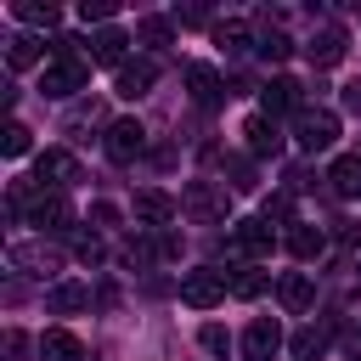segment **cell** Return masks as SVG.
<instances>
[{"mask_svg": "<svg viewBox=\"0 0 361 361\" xmlns=\"http://www.w3.org/2000/svg\"><path fill=\"white\" fill-rule=\"evenodd\" d=\"M56 45V56L39 68V96H51V102H68V96H79L85 85H90V56H79V39H51Z\"/></svg>", "mask_w": 361, "mask_h": 361, "instance_id": "obj_1", "label": "cell"}, {"mask_svg": "<svg viewBox=\"0 0 361 361\" xmlns=\"http://www.w3.org/2000/svg\"><path fill=\"white\" fill-rule=\"evenodd\" d=\"M226 293H231V276H226V271H214V265H197V271H186V276H180V299H186L192 310H214Z\"/></svg>", "mask_w": 361, "mask_h": 361, "instance_id": "obj_2", "label": "cell"}, {"mask_svg": "<svg viewBox=\"0 0 361 361\" xmlns=\"http://www.w3.org/2000/svg\"><path fill=\"white\" fill-rule=\"evenodd\" d=\"M293 135H299L305 152H327V147L338 141V118H333L327 107H305V113L293 118Z\"/></svg>", "mask_w": 361, "mask_h": 361, "instance_id": "obj_3", "label": "cell"}, {"mask_svg": "<svg viewBox=\"0 0 361 361\" xmlns=\"http://www.w3.org/2000/svg\"><path fill=\"white\" fill-rule=\"evenodd\" d=\"M180 209L192 214V220H226V209H231V197H226V180L214 186V180H192L186 186V197H180Z\"/></svg>", "mask_w": 361, "mask_h": 361, "instance_id": "obj_4", "label": "cell"}, {"mask_svg": "<svg viewBox=\"0 0 361 361\" xmlns=\"http://www.w3.org/2000/svg\"><path fill=\"white\" fill-rule=\"evenodd\" d=\"M102 147H107V158H113V164H130V158H141V147H147V130H141V118H113V124H107V135H102Z\"/></svg>", "mask_w": 361, "mask_h": 361, "instance_id": "obj_5", "label": "cell"}, {"mask_svg": "<svg viewBox=\"0 0 361 361\" xmlns=\"http://www.w3.org/2000/svg\"><path fill=\"white\" fill-rule=\"evenodd\" d=\"M34 180H39V192L51 186V192H62V186H73L79 180V158L73 152H62V147H51V152H39L34 158Z\"/></svg>", "mask_w": 361, "mask_h": 361, "instance_id": "obj_6", "label": "cell"}, {"mask_svg": "<svg viewBox=\"0 0 361 361\" xmlns=\"http://www.w3.org/2000/svg\"><path fill=\"white\" fill-rule=\"evenodd\" d=\"M344 51H350V34H344L338 23H322V28L305 39V56H310L316 68H333V62H344Z\"/></svg>", "mask_w": 361, "mask_h": 361, "instance_id": "obj_7", "label": "cell"}, {"mask_svg": "<svg viewBox=\"0 0 361 361\" xmlns=\"http://www.w3.org/2000/svg\"><path fill=\"white\" fill-rule=\"evenodd\" d=\"M186 85H192V102H197V107H220L226 96H237L209 62H192V68H186Z\"/></svg>", "mask_w": 361, "mask_h": 361, "instance_id": "obj_8", "label": "cell"}, {"mask_svg": "<svg viewBox=\"0 0 361 361\" xmlns=\"http://www.w3.org/2000/svg\"><path fill=\"white\" fill-rule=\"evenodd\" d=\"M259 113H271V118H276V113H293V118H299V113H305V96H299V79H288V73H276V79H271V85L259 90Z\"/></svg>", "mask_w": 361, "mask_h": 361, "instance_id": "obj_9", "label": "cell"}, {"mask_svg": "<svg viewBox=\"0 0 361 361\" xmlns=\"http://www.w3.org/2000/svg\"><path fill=\"white\" fill-rule=\"evenodd\" d=\"M28 220H34L39 231H68V226H73V209H68L62 192H39V197L28 203Z\"/></svg>", "mask_w": 361, "mask_h": 361, "instance_id": "obj_10", "label": "cell"}, {"mask_svg": "<svg viewBox=\"0 0 361 361\" xmlns=\"http://www.w3.org/2000/svg\"><path fill=\"white\" fill-rule=\"evenodd\" d=\"M276 350H282V327H276L271 316H254L248 333H243V355H248V361H271Z\"/></svg>", "mask_w": 361, "mask_h": 361, "instance_id": "obj_11", "label": "cell"}, {"mask_svg": "<svg viewBox=\"0 0 361 361\" xmlns=\"http://www.w3.org/2000/svg\"><path fill=\"white\" fill-rule=\"evenodd\" d=\"M231 248H237V254H248V259L271 254V248H276V237H271V220H237V226H231Z\"/></svg>", "mask_w": 361, "mask_h": 361, "instance_id": "obj_12", "label": "cell"}, {"mask_svg": "<svg viewBox=\"0 0 361 361\" xmlns=\"http://www.w3.org/2000/svg\"><path fill=\"white\" fill-rule=\"evenodd\" d=\"M6 265H11V271H28V276H45V271L62 265V254L45 248V243H17V248L6 254Z\"/></svg>", "mask_w": 361, "mask_h": 361, "instance_id": "obj_13", "label": "cell"}, {"mask_svg": "<svg viewBox=\"0 0 361 361\" xmlns=\"http://www.w3.org/2000/svg\"><path fill=\"white\" fill-rule=\"evenodd\" d=\"M327 186L333 197H361V152H344L327 164Z\"/></svg>", "mask_w": 361, "mask_h": 361, "instance_id": "obj_14", "label": "cell"}, {"mask_svg": "<svg viewBox=\"0 0 361 361\" xmlns=\"http://www.w3.org/2000/svg\"><path fill=\"white\" fill-rule=\"evenodd\" d=\"M113 85H118V96H130V102H135V96H147V90L158 85V62H147V56H141V62H124Z\"/></svg>", "mask_w": 361, "mask_h": 361, "instance_id": "obj_15", "label": "cell"}, {"mask_svg": "<svg viewBox=\"0 0 361 361\" xmlns=\"http://www.w3.org/2000/svg\"><path fill=\"white\" fill-rule=\"evenodd\" d=\"M243 135H248V152H259V158H265V152H271V158L282 152V130H276L271 113H254V118L243 124Z\"/></svg>", "mask_w": 361, "mask_h": 361, "instance_id": "obj_16", "label": "cell"}, {"mask_svg": "<svg viewBox=\"0 0 361 361\" xmlns=\"http://www.w3.org/2000/svg\"><path fill=\"white\" fill-rule=\"evenodd\" d=\"M39 361H85V344L68 327H51V333H39Z\"/></svg>", "mask_w": 361, "mask_h": 361, "instance_id": "obj_17", "label": "cell"}, {"mask_svg": "<svg viewBox=\"0 0 361 361\" xmlns=\"http://www.w3.org/2000/svg\"><path fill=\"white\" fill-rule=\"evenodd\" d=\"M124 45H130V34H124V28H102V34H90V62L124 68Z\"/></svg>", "mask_w": 361, "mask_h": 361, "instance_id": "obj_18", "label": "cell"}, {"mask_svg": "<svg viewBox=\"0 0 361 361\" xmlns=\"http://www.w3.org/2000/svg\"><path fill=\"white\" fill-rule=\"evenodd\" d=\"M175 214H180L175 197H164V192H135V220H147V226H169Z\"/></svg>", "mask_w": 361, "mask_h": 361, "instance_id": "obj_19", "label": "cell"}, {"mask_svg": "<svg viewBox=\"0 0 361 361\" xmlns=\"http://www.w3.org/2000/svg\"><path fill=\"white\" fill-rule=\"evenodd\" d=\"M288 254H293V259H322V254H327V231L299 220V226L288 231Z\"/></svg>", "mask_w": 361, "mask_h": 361, "instance_id": "obj_20", "label": "cell"}, {"mask_svg": "<svg viewBox=\"0 0 361 361\" xmlns=\"http://www.w3.org/2000/svg\"><path fill=\"white\" fill-rule=\"evenodd\" d=\"M276 299H282V310H310V305H316V282H310L305 271H293V276L276 282Z\"/></svg>", "mask_w": 361, "mask_h": 361, "instance_id": "obj_21", "label": "cell"}, {"mask_svg": "<svg viewBox=\"0 0 361 361\" xmlns=\"http://www.w3.org/2000/svg\"><path fill=\"white\" fill-rule=\"evenodd\" d=\"M90 305V288L85 282H56L51 293H45V310L51 316H73V310H85Z\"/></svg>", "mask_w": 361, "mask_h": 361, "instance_id": "obj_22", "label": "cell"}, {"mask_svg": "<svg viewBox=\"0 0 361 361\" xmlns=\"http://www.w3.org/2000/svg\"><path fill=\"white\" fill-rule=\"evenodd\" d=\"M248 39H254V34H248V23H243V17H226V23H214V45H220V51H243Z\"/></svg>", "mask_w": 361, "mask_h": 361, "instance_id": "obj_23", "label": "cell"}, {"mask_svg": "<svg viewBox=\"0 0 361 361\" xmlns=\"http://www.w3.org/2000/svg\"><path fill=\"white\" fill-rule=\"evenodd\" d=\"M135 39L158 51V45H169V39H175V23H169V17H141V28H135Z\"/></svg>", "mask_w": 361, "mask_h": 361, "instance_id": "obj_24", "label": "cell"}, {"mask_svg": "<svg viewBox=\"0 0 361 361\" xmlns=\"http://www.w3.org/2000/svg\"><path fill=\"white\" fill-rule=\"evenodd\" d=\"M39 51H45V39H34V34H17V39L6 45V62H11V68H28V62H39Z\"/></svg>", "mask_w": 361, "mask_h": 361, "instance_id": "obj_25", "label": "cell"}, {"mask_svg": "<svg viewBox=\"0 0 361 361\" xmlns=\"http://www.w3.org/2000/svg\"><path fill=\"white\" fill-rule=\"evenodd\" d=\"M254 51H259L265 62H282V56L293 51V39H288L282 28H259V39H254Z\"/></svg>", "mask_w": 361, "mask_h": 361, "instance_id": "obj_26", "label": "cell"}, {"mask_svg": "<svg viewBox=\"0 0 361 361\" xmlns=\"http://www.w3.org/2000/svg\"><path fill=\"white\" fill-rule=\"evenodd\" d=\"M293 355H299V361H322V355H327V327H305V333L293 338Z\"/></svg>", "mask_w": 361, "mask_h": 361, "instance_id": "obj_27", "label": "cell"}, {"mask_svg": "<svg viewBox=\"0 0 361 361\" xmlns=\"http://www.w3.org/2000/svg\"><path fill=\"white\" fill-rule=\"evenodd\" d=\"M11 17L34 23V28H51V23H56V6H51V0H45V6H39V0H17V6H11Z\"/></svg>", "mask_w": 361, "mask_h": 361, "instance_id": "obj_28", "label": "cell"}, {"mask_svg": "<svg viewBox=\"0 0 361 361\" xmlns=\"http://www.w3.org/2000/svg\"><path fill=\"white\" fill-rule=\"evenodd\" d=\"M231 293H237V299H259V293H265V271H254V265L231 271Z\"/></svg>", "mask_w": 361, "mask_h": 361, "instance_id": "obj_29", "label": "cell"}, {"mask_svg": "<svg viewBox=\"0 0 361 361\" xmlns=\"http://www.w3.org/2000/svg\"><path fill=\"white\" fill-rule=\"evenodd\" d=\"M197 344H203L209 355H226V350H231V333H226L220 322H203V327H197Z\"/></svg>", "mask_w": 361, "mask_h": 361, "instance_id": "obj_30", "label": "cell"}, {"mask_svg": "<svg viewBox=\"0 0 361 361\" xmlns=\"http://www.w3.org/2000/svg\"><path fill=\"white\" fill-rule=\"evenodd\" d=\"M226 175H231V192H248L254 186V164L248 158H226Z\"/></svg>", "mask_w": 361, "mask_h": 361, "instance_id": "obj_31", "label": "cell"}, {"mask_svg": "<svg viewBox=\"0 0 361 361\" xmlns=\"http://www.w3.org/2000/svg\"><path fill=\"white\" fill-rule=\"evenodd\" d=\"M23 152H28V124L11 118V124H6V158H23Z\"/></svg>", "mask_w": 361, "mask_h": 361, "instance_id": "obj_32", "label": "cell"}, {"mask_svg": "<svg viewBox=\"0 0 361 361\" xmlns=\"http://www.w3.org/2000/svg\"><path fill=\"white\" fill-rule=\"evenodd\" d=\"M79 17L85 23H107L113 17V0H79Z\"/></svg>", "mask_w": 361, "mask_h": 361, "instance_id": "obj_33", "label": "cell"}, {"mask_svg": "<svg viewBox=\"0 0 361 361\" xmlns=\"http://www.w3.org/2000/svg\"><path fill=\"white\" fill-rule=\"evenodd\" d=\"M90 220L107 231V226H118V209H113V203H90Z\"/></svg>", "mask_w": 361, "mask_h": 361, "instance_id": "obj_34", "label": "cell"}, {"mask_svg": "<svg viewBox=\"0 0 361 361\" xmlns=\"http://www.w3.org/2000/svg\"><path fill=\"white\" fill-rule=\"evenodd\" d=\"M79 259L96 265V259H102V237H79Z\"/></svg>", "mask_w": 361, "mask_h": 361, "instance_id": "obj_35", "label": "cell"}, {"mask_svg": "<svg viewBox=\"0 0 361 361\" xmlns=\"http://www.w3.org/2000/svg\"><path fill=\"white\" fill-rule=\"evenodd\" d=\"M6 355H11V361H23V355H28V338H23V333H17V327H11V333H6Z\"/></svg>", "mask_w": 361, "mask_h": 361, "instance_id": "obj_36", "label": "cell"}, {"mask_svg": "<svg viewBox=\"0 0 361 361\" xmlns=\"http://www.w3.org/2000/svg\"><path fill=\"white\" fill-rule=\"evenodd\" d=\"M344 107H350V113H361V79H350V85H344Z\"/></svg>", "mask_w": 361, "mask_h": 361, "instance_id": "obj_37", "label": "cell"}, {"mask_svg": "<svg viewBox=\"0 0 361 361\" xmlns=\"http://www.w3.org/2000/svg\"><path fill=\"white\" fill-rule=\"evenodd\" d=\"M355 17H361V6H355Z\"/></svg>", "mask_w": 361, "mask_h": 361, "instance_id": "obj_38", "label": "cell"}, {"mask_svg": "<svg viewBox=\"0 0 361 361\" xmlns=\"http://www.w3.org/2000/svg\"><path fill=\"white\" fill-rule=\"evenodd\" d=\"M355 361H361V355H355Z\"/></svg>", "mask_w": 361, "mask_h": 361, "instance_id": "obj_39", "label": "cell"}]
</instances>
